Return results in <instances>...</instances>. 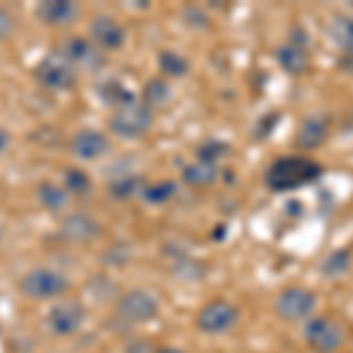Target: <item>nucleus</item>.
I'll use <instances>...</instances> for the list:
<instances>
[{"label": "nucleus", "mask_w": 353, "mask_h": 353, "mask_svg": "<svg viewBox=\"0 0 353 353\" xmlns=\"http://www.w3.org/2000/svg\"><path fill=\"white\" fill-rule=\"evenodd\" d=\"M325 172L318 161L306 156H283L276 158L264 172V184L266 189L273 193H285L294 191L299 186H309L313 181H318Z\"/></svg>", "instance_id": "f257e3e1"}, {"label": "nucleus", "mask_w": 353, "mask_h": 353, "mask_svg": "<svg viewBox=\"0 0 353 353\" xmlns=\"http://www.w3.org/2000/svg\"><path fill=\"white\" fill-rule=\"evenodd\" d=\"M304 341L313 353H337L346 341V327L330 316H311L304 323Z\"/></svg>", "instance_id": "f03ea898"}, {"label": "nucleus", "mask_w": 353, "mask_h": 353, "mask_svg": "<svg viewBox=\"0 0 353 353\" xmlns=\"http://www.w3.org/2000/svg\"><path fill=\"white\" fill-rule=\"evenodd\" d=\"M316 306H318V294L313 290L292 285L278 294L273 309H276V316L285 323H301V321L306 323L313 316Z\"/></svg>", "instance_id": "7ed1b4c3"}, {"label": "nucleus", "mask_w": 353, "mask_h": 353, "mask_svg": "<svg viewBox=\"0 0 353 353\" xmlns=\"http://www.w3.org/2000/svg\"><path fill=\"white\" fill-rule=\"evenodd\" d=\"M153 123V109L144 104V101H132L128 106L113 111L109 128L113 130V134L123 137V139H132V137H141Z\"/></svg>", "instance_id": "20e7f679"}, {"label": "nucleus", "mask_w": 353, "mask_h": 353, "mask_svg": "<svg viewBox=\"0 0 353 353\" xmlns=\"http://www.w3.org/2000/svg\"><path fill=\"white\" fill-rule=\"evenodd\" d=\"M21 292L31 299H52L68 290V281L59 271L52 269H33L19 283Z\"/></svg>", "instance_id": "39448f33"}, {"label": "nucleus", "mask_w": 353, "mask_h": 353, "mask_svg": "<svg viewBox=\"0 0 353 353\" xmlns=\"http://www.w3.org/2000/svg\"><path fill=\"white\" fill-rule=\"evenodd\" d=\"M238 318H241V311H238L236 304L226 299H214L208 306H203L196 323L205 334H224L231 327H236Z\"/></svg>", "instance_id": "423d86ee"}, {"label": "nucleus", "mask_w": 353, "mask_h": 353, "mask_svg": "<svg viewBox=\"0 0 353 353\" xmlns=\"http://www.w3.org/2000/svg\"><path fill=\"white\" fill-rule=\"evenodd\" d=\"M33 73H36L38 83H43L50 90H68L76 83V68L68 64L59 52L45 57Z\"/></svg>", "instance_id": "0eeeda50"}, {"label": "nucleus", "mask_w": 353, "mask_h": 353, "mask_svg": "<svg viewBox=\"0 0 353 353\" xmlns=\"http://www.w3.org/2000/svg\"><path fill=\"white\" fill-rule=\"evenodd\" d=\"M59 54L73 68H83V71H99L104 66V57H101L99 48L92 41H85V38H68L61 45Z\"/></svg>", "instance_id": "6e6552de"}, {"label": "nucleus", "mask_w": 353, "mask_h": 353, "mask_svg": "<svg viewBox=\"0 0 353 353\" xmlns=\"http://www.w3.org/2000/svg\"><path fill=\"white\" fill-rule=\"evenodd\" d=\"M330 128H332V118L330 116H306L301 121L297 134H294V146L301 151H316L321 149L330 137Z\"/></svg>", "instance_id": "1a4fd4ad"}, {"label": "nucleus", "mask_w": 353, "mask_h": 353, "mask_svg": "<svg viewBox=\"0 0 353 353\" xmlns=\"http://www.w3.org/2000/svg\"><path fill=\"white\" fill-rule=\"evenodd\" d=\"M118 311L128 323H144L158 316V299L144 290L128 292L118 304Z\"/></svg>", "instance_id": "9d476101"}, {"label": "nucleus", "mask_w": 353, "mask_h": 353, "mask_svg": "<svg viewBox=\"0 0 353 353\" xmlns=\"http://www.w3.org/2000/svg\"><path fill=\"white\" fill-rule=\"evenodd\" d=\"M50 327L57 334H73L78 332L85 321V309L78 301H59L50 309Z\"/></svg>", "instance_id": "9b49d317"}, {"label": "nucleus", "mask_w": 353, "mask_h": 353, "mask_svg": "<svg viewBox=\"0 0 353 353\" xmlns=\"http://www.w3.org/2000/svg\"><path fill=\"white\" fill-rule=\"evenodd\" d=\"M90 41L99 50H118L125 43V31L111 17H97L90 24Z\"/></svg>", "instance_id": "f8f14e48"}, {"label": "nucleus", "mask_w": 353, "mask_h": 353, "mask_svg": "<svg viewBox=\"0 0 353 353\" xmlns=\"http://www.w3.org/2000/svg\"><path fill=\"white\" fill-rule=\"evenodd\" d=\"M81 10L71 0H45L36 8V17L50 26H68L78 19Z\"/></svg>", "instance_id": "ddd939ff"}, {"label": "nucleus", "mask_w": 353, "mask_h": 353, "mask_svg": "<svg viewBox=\"0 0 353 353\" xmlns=\"http://www.w3.org/2000/svg\"><path fill=\"white\" fill-rule=\"evenodd\" d=\"M109 151V139L97 130H83L73 139V153L81 161H97Z\"/></svg>", "instance_id": "4468645a"}, {"label": "nucleus", "mask_w": 353, "mask_h": 353, "mask_svg": "<svg viewBox=\"0 0 353 353\" xmlns=\"http://www.w3.org/2000/svg\"><path fill=\"white\" fill-rule=\"evenodd\" d=\"M276 61L290 76H301V73L309 71L311 59H309V50L294 48V45H281L276 50Z\"/></svg>", "instance_id": "2eb2a0df"}, {"label": "nucleus", "mask_w": 353, "mask_h": 353, "mask_svg": "<svg viewBox=\"0 0 353 353\" xmlns=\"http://www.w3.org/2000/svg\"><path fill=\"white\" fill-rule=\"evenodd\" d=\"M351 266H353V252L349 248L332 250L321 261V276L327 278V281H337V278H344L351 271Z\"/></svg>", "instance_id": "dca6fc26"}, {"label": "nucleus", "mask_w": 353, "mask_h": 353, "mask_svg": "<svg viewBox=\"0 0 353 353\" xmlns=\"http://www.w3.org/2000/svg\"><path fill=\"white\" fill-rule=\"evenodd\" d=\"M217 179V165L208 161H196L184 168V181L191 186H208Z\"/></svg>", "instance_id": "f3484780"}, {"label": "nucleus", "mask_w": 353, "mask_h": 353, "mask_svg": "<svg viewBox=\"0 0 353 353\" xmlns=\"http://www.w3.org/2000/svg\"><path fill=\"white\" fill-rule=\"evenodd\" d=\"M330 38L337 48L344 50L346 54H353V19L351 17H334L330 24Z\"/></svg>", "instance_id": "a211bd4d"}, {"label": "nucleus", "mask_w": 353, "mask_h": 353, "mask_svg": "<svg viewBox=\"0 0 353 353\" xmlns=\"http://www.w3.org/2000/svg\"><path fill=\"white\" fill-rule=\"evenodd\" d=\"M99 92H101V97H104V101H109V104H113L116 109H121V106H128V104H132V101H137L134 92H130V90L125 88L121 81L104 83L99 88Z\"/></svg>", "instance_id": "6ab92c4d"}, {"label": "nucleus", "mask_w": 353, "mask_h": 353, "mask_svg": "<svg viewBox=\"0 0 353 353\" xmlns=\"http://www.w3.org/2000/svg\"><path fill=\"white\" fill-rule=\"evenodd\" d=\"M64 236H68L71 241H85V238H92L97 233V226L83 214H76V217H68L61 226Z\"/></svg>", "instance_id": "aec40b11"}, {"label": "nucleus", "mask_w": 353, "mask_h": 353, "mask_svg": "<svg viewBox=\"0 0 353 353\" xmlns=\"http://www.w3.org/2000/svg\"><path fill=\"white\" fill-rule=\"evenodd\" d=\"M172 97V90L165 81H151L146 85V92H144V104L153 109V106H165Z\"/></svg>", "instance_id": "412c9836"}, {"label": "nucleus", "mask_w": 353, "mask_h": 353, "mask_svg": "<svg viewBox=\"0 0 353 353\" xmlns=\"http://www.w3.org/2000/svg\"><path fill=\"white\" fill-rule=\"evenodd\" d=\"M161 68L165 76L170 78H181L189 73V61L176 52H161Z\"/></svg>", "instance_id": "4be33fe9"}, {"label": "nucleus", "mask_w": 353, "mask_h": 353, "mask_svg": "<svg viewBox=\"0 0 353 353\" xmlns=\"http://www.w3.org/2000/svg\"><path fill=\"white\" fill-rule=\"evenodd\" d=\"M38 198H41V203L48 210H61V208H66V203H68L66 191L52 184H43L41 191H38Z\"/></svg>", "instance_id": "5701e85b"}, {"label": "nucleus", "mask_w": 353, "mask_h": 353, "mask_svg": "<svg viewBox=\"0 0 353 353\" xmlns=\"http://www.w3.org/2000/svg\"><path fill=\"white\" fill-rule=\"evenodd\" d=\"M176 193V184L174 181H161V184H153L144 191V198L149 203H165L170 201Z\"/></svg>", "instance_id": "b1692460"}, {"label": "nucleus", "mask_w": 353, "mask_h": 353, "mask_svg": "<svg viewBox=\"0 0 353 353\" xmlns=\"http://www.w3.org/2000/svg\"><path fill=\"white\" fill-rule=\"evenodd\" d=\"M66 189L78 193V196H85L90 191V176L81 172V170H68L66 172Z\"/></svg>", "instance_id": "393cba45"}, {"label": "nucleus", "mask_w": 353, "mask_h": 353, "mask_svg": "<svg viewBox=\"0 0 353 353\" xmlns=\"http://www.w3.org/2000/svg\"><path fill=\"white\" fill-rule=\"evenodd\" d=\"M224 153H229V146L224 144V141H217V139H212V141H208L205 146H201L198 149V161H208V163H214L217 158H221Z\"/></svg>", "instance_id": "a878e982"}, {"label": "nucleus", "mask_w": 353, "mask_h": 353, "mask_svg": "<svg viewBox=\"0 0 353 353\" xmlns=\"http://www.w3.org/2000/svg\"><path fill=\"white\" fill-rule=\"evenodd\" d=\"M139 184H141L139 176H123V179H118L111 184V193L116 198H128V196H132V193H137Z\"/></svg>", "instance_id": "bb28decb"}, {"label": "nucleus", "mask_w": 353, "mask_h": 353, "mask_svg": "<svg viewBox=\"0 0 353 353\" xmlns=\"http://www.w3.org/2000/svg\"><path fill=\"white\" fill-rule=\"evenodd\" d=\"M290 45L301 48V50H309V33H306L301 26H294L292 31H290Z\"/></svg>", "instance_id": "cd10ccee"}, {"label": "nucleus", "mask_w": 353, "mask_h": 353, "mask_svg": "<svg viewBox=\"0 0 353 353\" xmlns=\"http://www.w3.org/2000/svg\"><path fill=\"white\" fill-rule=\"evenodd\" d=\"M12 26H14L12 17L5 12V10H0V41H3V38H8L10 33H12Z\"/></svg>", "instance_id": "c85d7f7f"}, {"label": "nucleus", "mask_w": 353, "mask_h": 353, "mask_svg": "<svg viewBox=\"0 0 353 353\" xmlns=\"http://www.w3.org/2000/svg\"><path fill=\"white\" fill-rule=\"evenodd\" d=\"M344 71H349V73H353V54H346L344 59H341V64H339Z\"/></svg>", "instance_id": "c756f323"}, {"label": "nucleus", "mask_w": 353, "mask_h": 353, "mask_svg": "<svg viewBox=\"0 0 353 353\" xmlns=\"http://www.w3.org/2000/svg\"><path fill=\"white\" fill-rule=\"evenodd\" d=\"M8 144H10V134L5 132L3 128H0V153H3L5 149H8Z\"/></svg>", "instance_id": "7c9ffc66"}, {"label": "nucleus", "mask_w": 353, "mask_h": 353, "mask_svg": "<svg viewBox=\"0 0 353 353\" xmlns=\"http://www.w3.org/2000/svg\"><path fill=\"white\" fill-rule=\"evenodd\" d=\"M130 353H153V351L146 344H134L132 349H130Z\"/></svg>", "instance_id": "2f4dec72"}, {"label": "nucleus", "mask_w": 353, "mask_h": 353, "mask_svg": "<svg viewBox=\"0 0 353 353\" xmlns=\"http://www.w3.org/2000/svg\"><path fill=\"white\" fill-rule=\"evenodd\" d=\"M156 353H184V351L174 349V346H163V349H158Z\"/></svg>", "instance_id": "473e14b6"}]
</instances>
